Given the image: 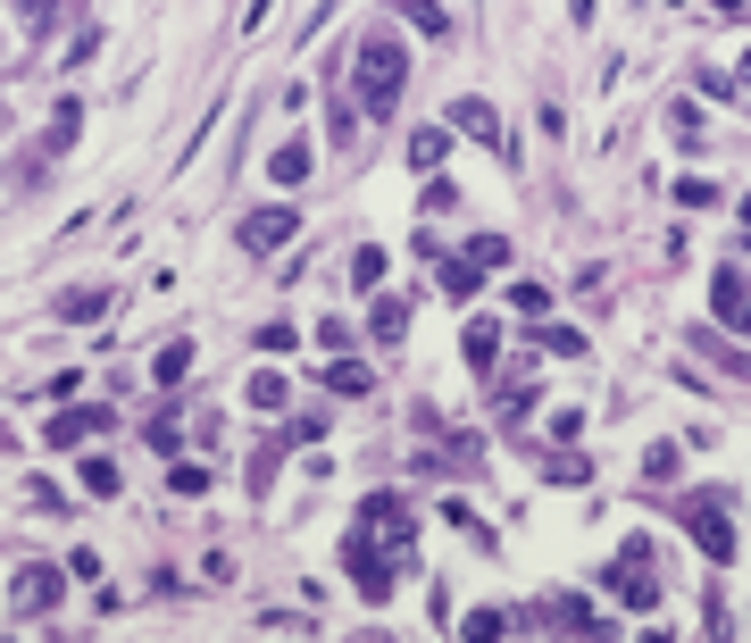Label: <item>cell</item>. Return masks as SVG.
I'll return each mask as SVG.
<instances>
[{
    "instance_id": "6da1fadb",
    "label": "cell",
    "mask_w": 751,
    "mask_h": 643,
    "mask_svg": "<svg viewBox=\"0 0 751 643\" xmlns=\"http://www.w3.org/2000/svg\"><path fill=\"white\" fill-rule=\"evenodd\" d=\"M401 84H409L401 43H393V34H368V43H359V109H368V118H393V109H401Z\"/></svg>"
},
{
    "instance_id": "7a4b0ae2",
    "label": "cell",
    "mask_w": 751,
    "mask_h": 643,
    "mask_svg": "<svg viewBox=\"0 0 751 643\" xmlns=\"http://www.w3.org/2000/svg\"><path fill=\"white\" fill-rule=\"evenodd\" d=\"M610 594H618V610H659V551L643 544V535H634V544H618Z\"/></svg>"
},
{
    "instance_id": "3957f363",
    "label": "cell",
    "mask_w": 751,
    "mask_h": 643,
    "mask_svg": "<svg viewBox=\"0 0 751 643\" xmlns=\"http://www.w3.org/2000/svg\"><path fill=\"white\" fill-rule=\"evenodd\" d=\"M343 569H351V585H359L368 602H384V594H393L401 551L384 544V535H368V526H351V544H343Z\"/></svg>"
},
{
    "instance_id": "277c9868",
    "label": "cell",
    "mask_w": 751,
    "mask_h": 643,
    "mask_svg": "<svg viewBox=\"0 0 751 643\" xmlns=\"http://www.w3.org/2000/svg\"><path fill=\"white\" fill-rule=\"evenodd\" d=\"M727 501H735L727 485H710V493L684 501V535H693L710 560H735V519H727Z\"/></svg>"
},
{
    "instance_id": "5b68a950",
    "label": "cell",
    "mask_w": 751,
    "mask_h": 643,
    "mask_svg": "<svg viewBox=\"0 0 751 643\" xmlns=\"http://www.w3.org/2000/svg\"><path fill=\"white\" fill-rule=\"evenodd\" d=\"M543 627H560V635H610L618 619H601L585 594H560V602H543Z\"/></svg>"
},
{
    "instance_id": "8992f818",
    "label": "cell",
    "mask_w": 751,
    "mask_h": 643,
    "mask_svg": "<svg viewBox=\"0 0 751 643\" xmlns=\"http://www.w3.org/2000/svg\"><path fill=\"white\" fill-rule=\"evenodd\" d=\"M293 226H301L293 210H251V217L235 226V242H242V251L259 260V251H276V242H293Z\"/></svg>"
},
{
    "instance_id": "52a82bcc",
    "label": "cell",
    "mask_w": 751,
    "mask_h": 643,
    "mask_svg": "<svg viewBox=\"0 0 751 643\" xmlns=\"http://www.w3.org/2000/svg\"><path fill=\"white\" fill-rule=\"evenodd\" d=\"M9 602H17V619H43V610H59V569H17Z\"/></svg>"
},
{
    "instance_id": "ba28073f",
    "label": "cell",
    "mask_w": 751,
    "mask_h": 643,
    "mask_svg": "<svg viewBox=\"0 0 751 643\" xmlns=\"http://www.w3.org/2000/svg\"><path fill=\"white\" fill-rule=\"evenodd\" d=\"M451 126H460V134H476V143H493V151H510V143H501V109H493V100H460V109H451Z\"/></svg>"
},
{
    "instance_id": "9c48e42d",
    "label": "cell",
    "mask_w": 751,
    "mask_h": 643,
    "mask_svg": "<svg viewBox=\"0 0 751 643\" xmlns=\"http://www.w3.org/2000/svg\"><path fill=\"white\" fill-rule=\"evenodd\" d=\"M710 310L727 318V326H743V310H751V285L735 276V267H718V276H710Z\"/></svg>"
},
{
    "instance_id": "30bf717a",
    "label": "cell",
    "mask_w": 751,
    "mask_h": 643,
    "mask_svg": "<svg viewBox=\"0 0 751 643\" xmlns=\"http://www.w3.org/2000/svg\"><path fill=\"white\" fill-rule=\"evenodd\" d=\"M460 352H468V368H476V377H493V359H501V326H493V318H476V326L460 334Z\"/></svg>"
},
{
    "instance_id": "8fae6325",
    "label": "cell",
    "mask_w": 751,
    "mask_h": 643,
    "mask_svg": "<svg viewBox=\"0 0 751 643\" xmlns=\"http://www.w3.org/2000/svg\"><path fill=\"white\" fill-rule=\"evenodd\" d=\"M100 427H109V409H59V418H50V443L68 452V443H84V434H100Z\"/></svg>"
},
{
    "instance_id": "7c38bea8",
    "label": "cell",
    "mask_w": 751,
    "mask_h": 643,
    "mask_svg": "<svg viewBox=\"0 0 751 643\" xmlns=\"http://www.w3.org/2000/svg\"><path fill=\"white\" fill-rule=\"evenodd\" d=\"M368 368H359V359H334V368H326V393H343V402H359V393H368Z\"/></svg>"
},
{
    "instance_id": "4fadbf2b",
    "label": "cell",
    "mask_w": 751,
    "mask_h": 643,
    "mask_svg": "<svg viewBox=\"0 0 751 643\" xmlns=\"http://www.w3.org/2000/svg\"><path fill=\"white\" fill-rule=\"evenodd\" d=\"M476 285H485V267H476L468 251H460V260H443V293H451V301H468Z\"/></svg>"
},
{
    "instance_id": "5bb4252c",
    "label": "cell",
    "mask_w": 751,
    "mask_h": 643,
    "mask_svg": "<svg viewBox=\"0 0 751 643\" xmlns=\"http://www.w3.org/2000/svg\"><path fill=\"white\" fill-rule=\"evenodd\" d=\"M368 326H376V343H401V334H409V310H401V301H376Z\"/></svg>"
},
{
    "instance_id": "9a60e30c",
    "label": "cell",
    "mask_w": 751,
    "mask_h": 643,
    "mask_svg": "<svg viewBox=\"0 0 751 643\" xmlns=\"http://www.w3.org/2000/svg\"><path fill=\"white\" fill-rule=\"evenodd\" d=\"M443 151H451V134H443V126H418V143H409V159H418V167H443Z\"/></svg>"
},
{
    "instance_id": "2e32d148",
    "label": "cell",
    "mask_w": 751,
    "mask_h": 643,
    "mask_svg": "<svg viewBox=\"0 0 751 643\" xmlns=\"http://www.w3.org/2000/svg\"><path fill=\"white\" fill-rule=\"evenodd\" d=\"M401 17L418 25V34H451V17H443V9H434V0H401Z\"/></svg>"
},
{
    "instance_id": "e0dca14e",
    "label": "cell",
    "mask_w": 751,
    "mask_h": 643,
    "mask_svg": "<svg viewBox=\"0 0 751 643\" xmlns=\"http://www.w3.org/2000/svg\"><path fill=\"white\" fill-rule=\"evenodd\" d=\"M118 468H109V460H84V493H100V501H118Z\"/></svg>"
},
{
    "instance_id": "ac0fdd59",
    "label": "cell",
    "mask_w": 751,
    "mask_h": 643,
    "mask_svg": "<svg viewBox=\"0 0 751 643\" xmlns=\"http://www.w3.org/2000/svg\"><path fill=\"white\" fill-rule=\"evenodd\" d=\"M551 485H568V493H576V485H593L585 452H560V460H551Z\"/></svg>"
},
{
    "instance_id": "d6986e66",
    "label": "cell",
    "mask_w": 751,
    "mask_h": 643,
    "mask_svg": "<svg viewBox=\"0 0 751 643\" xmlns=\"http://www.w3.org/2000/svg\"><path fill=\"white\" fill-rule=\"evenodd\" d=\"M109 310V293H59V318H100Z\"/></svg>"
},
{
    "instance_id": "ffe728a7",
    "label": "cell",
    "mask_w": 751,
    "mask_h": 643,
    "mask_svg": "<svg viewBox=\"0 0 751 643\" xmlns=\"http://www.w3.org/2000/svg\"><path fill=\"white\" fill-rule=\"evenodd\" d=\"M535 343H543V352H560V359H576V352H585V334H576V326H543Z\"/></svg>"
},
{
    "instance_id": "44dd1931",
    "label": "cell",
    "mask_w": 751,
    "mask_h": 643,
    "mask_svg": "<svg viewBox=\"0 0 751 643\" xmlns=\"http://www.w3.org/2000/svg\"><path fill=\"white\" fill-rule=\"evenodd\" d=\"M301 176H309V151L284 143V151H276V184H301Z\"/></svg>"
},
{
    "instance_id": "7402d4cb",
    "label": "cell",
    "mask_w": 751,
    "mask_h": 643,
    "mask_svg": "<svg viewBox=\"0 0 751 643\" xmlns=\"http://www.w3.org/2000/svg\"><path fill=\"white\" fill-rule=\"evenodd\" d=\"M184 368H192V343H167L159 352V384H184Z\"/></svg>"
},
{
    "instance_id": "603a6c76",
    "label": "cell",
    "mask_w": 751,
    "mask_h": 643,
    "mask_svg": "<svg viewBox=\"0 0 751 643\" xmlns=\"http://www.w3.org/2000/svg\"><path fill=\"white\" fill-rule=\"evenodd\" d=\"M468 260H476V267H501V260H510V242H501V235H476Z\"/></svg>"
},
{
    "instance_id": "cb8c5ba5",
    "label": "cell",
    "mask_w": 751,
    "mask_h": 643,
    "mask_svg": "<svg viewBox=\"0 0 751 643\" xmlns=\"http://www.w3.org/2000/svg\"><path fill=\"white\" fill-rule=\"evenodd\" d=\"M251 409H284V377H251Z\"/></svg>"
},
{
    "instance_id": "d4e9b609",
    "label": "cell",
    "mask_w": 751,
    "mask_h": 643,
    "mask_svg": "<svg viewBox=\"0 0 751 643\" xmlns=\"http://www.w3.org/2000/svg\"><path fill=\"white\" fill-rule=\"evenodd\" d=\"M75 143V100H59V118H50V151H68Z\"/></svg>"
},
{
    "instance_id": "484cf974",
    "label": "cell",
    "mask_w": 751,
    "mask_h": 643,
    "mask_svg": "<svg viewBox=\"0 0 751 643\" xmlns=\"http://www.w3.org/2000/svg\"><path fill=\"white\" fill-rule=\"evenodd\" d=\"M376 276H384V251H359V260H351V285H359V293H368V285H376Z\"/></svg>"
},
{
    "instance_id": "4316f807",
    "label": "cell",
    "mask_w": 751,
    "mask_h": 643,
    "mask_svg": "<svg viewBox=\"0 0 751 643\" xmlns=\"http://www.w3.org/2000/svg\"><path fill=\"white\" fill-rule=\"evenodd\" d=\"M568 17H576V25H593V0H568Z\"/></svg>"
},
{
    "instance_id": "83f0119b",
    "label": "cell",
    "mask_w": 751,
    "mask_h": 643,
    "mask_svg": "<svg viewBox=\"0 0 751 643\" xmlns=\"http://www.w3.org/2000/svg\"><path fill=\"white\" fill-rule=\"evenodd\" d=\"M743 334H751V310H743Z\"/></svg>"
},
{
    "instance_id": "f1b7e54d",
    "label": "cell",
    "mask_w": 751,
    "mask_h": 643,
    "mask_svg": "<svg viewBox=\"0 0 751 643\" xmlns=\"http://www.w3.org/2000/svg\"><path fill=\"white\" fill-rule=\"evenodd\" d=\"M743 75H751V59H743Z\"/></svg>"
}]
</instances>
